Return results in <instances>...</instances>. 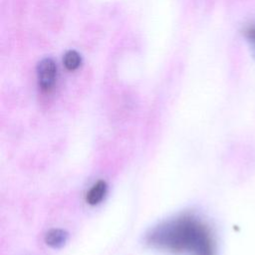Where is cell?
Masks as SVG:
<instances>
[{
  "instance_id": "6da1fadb",
  "label": "cell",
  "mask_w": 255,
  "mask_h": 255,
  "mask_svg": "<svg viewBox=\"0 0 255 255\" xmlns=\"http://www.w3.org/2000/svg\"><path fill=\"white\" fill-rule=\"evenodd\" d=\"M144 240L151 248L174 255H216L210 228L191 214L157 224L146 233Z\"/></svg>"
},
{
  "instance_id": "7a4b0ae2",
  "label": "cell",
  "mask_w": 255,
  "mask_h": 255,
  "mask_svg": "<svg viewBox=\"0 0 255 255\" xmlns=\"http://www.w3.org/2000/svg\"><path fill=\"white\" fill-rule=\"evenodd\" d=\"M57 77V66L51 58H45L37 66V79L39 87L44 92H49Z\"/></svg>"
},
{
  "instance_id": "3957f363",
  "label": "cell",
  "mask_w": 255,
  "mask_h": 255,
  "mask_svg": "<svg viewBox=\"0 0 255 255\" xmlns=\"http://www.w3.org/2000/svg\"><path fill=\"white\" fill-rule=\"evenodd\" d=\"M108 192V185L106 181L99 180L92 185L86 194V201L90 205H98L101 203Z\"/></svg>"
},
{
  "instance_id": "277c9868",
  "label": "cell",
  "mask_w": 255,
  "mask_h": 255,
  "mask_svg": "<svg viewBox=\"0 0 255 255\" xmlns=\"http://www.w3.org/2000/svg\"><path fill=\"white\" fill-rule=\"evenodd\" d=\"M68 240V233L63 229H51L45 235V242L52 248H61Z\"/></svg>"
},
{
  "instance_id": "5b68a950",
  "label": "cell",
  "mask_w": 255,
  "mask_h": 255,
  "mask_svg": "<svg viewBox=\"0 0 255 255\" xmlns=\"http://www.w3.org/2000/svg\"><path fill=\"white\" fill-rule=\"evenodd\" d=\"M63 62H64L65 67L68 70L74 71V70L79 68V66L81 65L82 59H81V56L78 52H76L74 50H70L64 55Z\"/></svg>"
},
{
  "instance_id": "8992f818",
  "label": "cell",
  "mask_w": 255,
  "mask_h": 255,
  "mask_svg": "<svg viewBox=\"0 0 255 255\" xmlns=\"http://www.w3.org/2000/svg\"><path fill=\"white\" fill-rule=\"evenodd\" d=\"M244 38L248 44L252 57L255 59V22L245 27L243 31Z\"/></svg>"
}]
</instances>
